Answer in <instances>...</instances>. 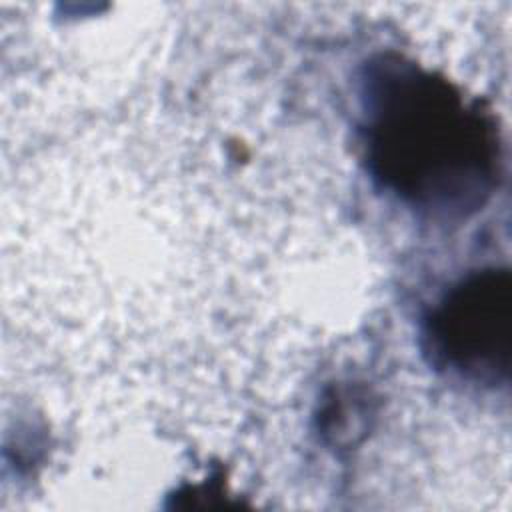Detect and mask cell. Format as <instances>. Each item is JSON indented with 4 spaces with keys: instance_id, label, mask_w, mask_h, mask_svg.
I'll use <instances>...</instances> for the list:
<instances>
[{
    "instance_id": "2",
    "label": "cell",
    "mask_w": 512,
    "mask_h": 512,
    "mask_svg": "<svg viewBox=\"0 0 512 512\" xmlns=\"http://www.w3.org/2000/svg\"><path fill=\"white\" fill-rule=\"evenodd\" d=\"M432 352L466 378L508 380L512 356V280L484 270L454 286L428 320Z\"/></svg>"
},
{
    "instance_id": "1",
    "label": "cell",
    "mask_w": 512,
    "mask_h": 512,
    "mask_svg": "<svg viewBox=\"0 0 512 512\" xmlns=\"http://www.w3.org/2000/svg\"><path fill=\"white\" fill-rule=\"evenodd\" d=\"M362 100L368 164L388 190L438 218L486 202L500 174V138L478 100L392 56L368 66Z\"/></svg>"
}]
</instances>
